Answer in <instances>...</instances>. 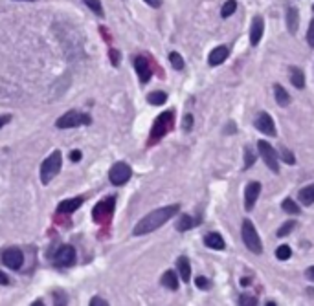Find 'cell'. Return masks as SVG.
Segmentation results:
<instances>
[{
	"instance_id": "obj_1",
	"label": "cell",
	"mask_w": 314,
	"mask_h": 306,
	"mask_svg": "<svg viewBox=\"0 0 314 306\" xmlns=\"http://www.w3.org/2000/svg\"><path fill=\"white\" fill-rule=\"evenodd\" d=\"M178 205H167V207H160L157 211L149 213L147 216H143V218L134 226L133 229V235L136 236H141V235H147V233H153V231H157L160 226H164L167 220H171L178 213Z\"/></svg>"
},
{
	"instance_id": "obj_2",
	"label": "cell",
	"mask_w": 314,
	"mask_h": 306,
	"mask_svg": "<svg viewBox=\"0 0 314 306\" xmlns=\"http://www.w3.org/2000/svg\"><path fill=\"white\" fill-rule=\"evenodd\" d=\"M173 125H175V112L173 110H165V112H162V114L155 119V123H153V128H151L147 145H155V143L160 142L164 136H167V134L171 132Z\"/></svg>"
},
{
	"instance_id": "obj_3",
	"label": "cell",
	"mask_w": 314,
	"mask_h": 306,
	"mask_svg": "<svg viewBox=\"0 0 314 306\" xmlns=\"http://www.w3.org/2000/svg\"><path fill=\"white\" fill-rule=\"evenodd\" d=\"M61 165H63L61 152H59V150H55V152H52V154L42 162V165H40V181H42L44 185H48V183H50V181L54 180L55 176L59 174Z\"/></svg>"
},
{
	"instance_id": "obj_4",
	"label": "cell",
	"mask_w": 314,
	"mask_h": 306,
	"mask_svg": "<svg viewBox=\"0 0 314 306\" xmlns=\"http://www.w3.org/2000/svg\"><path fill=\"white\" fill-rule=\"evenodd\" d=\"M114 207H116V198L109 197L101 200L99 204L94 205L92 209V218H94L96 224H101V226H107L114 215Z\"/></svg>"
},
{
	"instance_id": "obj_5",
	"label": "cell",
	"mask_w": 314,
	"mask_h": 306,
	"mask_svg": "<svg viewBox=\"0 0 314 306\" xmlns=\"http://www.w3.org/2000/svg\"><path fill=\"white\" fill-rule=\"evenodd\" d=\"M90 123H92V119H90L88 114H83V112H78V110H68L55 121V126L57 128H74V126L90 125Z\"/></svg>"
},
{
	"instance_id": "obj_6",
	"label": "cell",
	"mask_w": 314,
	"mask_h": 306,
	"mask_svg": "<svg viewBox=\"0 0 314 306\" xmlns=\"http://www.w3.org/2000/svg\"><path fill=\"white\" fill-rule=\"evenodd\" d=\"M241 235H243L244 246H246L252 253H257V255H259V253L263 252V244H261V238H259V235H257V229L254 228V224H252L250 220H244L243 222Z\"/></svg>"
},
{
	"instance_id": "obj_7",
	"label": "cell",
	"mask_w": 314,
	"mask_h": 306,
	"mask_svg": "<svg viewBox=\"0 0 314 306\" xmlns=\"http://www.w3.org/2000/svg\"><path fill=\"white\" fill-rule=\"evenodd\" d=\"M131 176H133V171H131V167L127 163H123V162L114 163L109 171V180L112 185H123V183H127V181L131 180Z\"/></svg>"
},
{
	"instance_id": "obj_8",
	"label": "cell",
	"mask_w": 314,
	"mask_h": 306,
	"mask_svg": "<svg viewBox=\"0 0 314 306\" xmlns=\"http://www.w3.org/2000/svg\"><path fill=\"white\" fill-rule=\"evenodd\" d=\"M54 264L59 268H70L74 266V262H76V250L68 246V244H64V246H59L54 253Z\"/></svg>"
},
{
	"instance_id": "obj_9",
	"label": "cell",
	"mask_w": 314,
	"mask_h": 306,
	"mask_svg": "<svg viewBox=\"0 0 314 306\" xmlns=\"http://www.w3.org/2000/svg\"><path fill=\"white\" fill-rule=\"evenodd\" d=\"M257 150H259L263 162L267 163V167L272 173H279V163H277V152L272 149V145L267 142H259L257 143Z\"/></svg>"
},
{
	"instance_id": "obj_10",
	"label": "cell",
	"mask_w": 314,
	"mask_h": 306,
	"mask_svg": "<svg viewBox=\"0 0 314 306\" xmlns=\"http://www.w3.org/2000/svg\"><path fill=\"white\" fill-rule=\"evenodd\" d=\"M0 259H2V264L8 266L9 270H20L24 264V253L19 248H8L2 252Z\"/></svg>"
},
{
	"instance_id": "obj_11",
	"label": "cell",
	"mask_w": 314,
	"mask_h": 306,
	"mask_svg": "<svg viewBox=\"0 0 314 306\" xmlns=\"http://www.w3.org/2000/svg\"><path fill=\"white\" fill-rule=\"evenodd\" d=\"M134 68H136V73L140 77V83H143V85L149 83V79L153 77V64L145 55H138L134 59Z\"/></svg>"
},
{
	"instance_id": "obj_12",
	"label": "cell",
	"mask_w": 314,
	"mask_h": 306,
	"mask_svg": "<svg viewBox=\"0 0 314 306\" xmlns=\"http://www.w3.org/2000/svg\"><path fill=\"white\" fill-rule=\"evenodd\" d=\"M261 195V183L259 181H250L246 189H244V207H246V211H252L254 209V205L257 202V198Z\"/></svg>"
},
{
	"instance_id": "obj_13",
	"label": "cell",
	"mask_w": 314,
	"mask_h": 306,
	"mask_svg": "<svg viewBox=\"0 0 314 306\" xmlns=\"http://www.w3.org/2000/svg\"><path fill=\"white\" fill-rule=\"evenodd\" d=\"M263 32H265V20L261 15H255L252 20V30H250V44L257 46L263 39Z\"/></svg>"
},
{
	"instance_id": "obj_14",
	"label": "cell",
	"mask_w": 314,
	"mask_h": 306,
	"mask_svg": "<svg viewBox=\"0 0 314 306\" xmlns=\"http://www.w3.org/2000/svg\"><path fill=\"white\" fill-rule=\"evenodd\" d=\"M255 126H257V130H261V132L267 134V136H275L274 121H272V118L268 116L267 112H259V116L255 119Z\"/></svg>"
},
{
	"instance_id": "obj_15",
	"label": "cell",
	"mask_w": 314,
	"mask_h": 306,
	"mask_svg": "<svg viewBox=\"0 0 314 306\" xmlns=\"http://www.w3.org/2000/svg\"><path fill=\"white\" fill-rule=\"evenodd\" d=\"M83 197H76V198H68V200H63L61 204L57 205V213L61 215H70V213L78 211L79 207L83 205Z\"/></svg>"
},
{
	"instance_id": "obj_16",
	"label": "cell",
	"mask_w": 314,
	"mask_h": 306,
	"mask_svg": "<svg viewBox=\"0 0 314 306\" xmlns=\"http://www.w3.org/2000/svg\"><path fill=\"white\" fill-rule=\"evenodd\" d=\"M228 54H230V52H228L226 46L215 48L212 54H210V57H208V63L212 64V66H219V64H222L228 59Z\"/></svg>"
},
{
	"instance_id": "obj_17",
	"label": "cell",
	"mask_w": 314,
	"mask_h": 306,
	"mask_svg": "<svg viewBox=\"0 0 314 306\" xmlns=\"http://www.w3.org/2000/svg\"><path fill=\"white\" fill-rule=\"evenodd\" d=\"M204 244L208 248H212V250H224V238L219 235V233H208L204 236Z\"/></svg>"
},
{
	"instance_id": "obj_18",
	"label": "cell",
	"mask_w": 314,
	"mask_h": 306,
	"mask_svg": "<svg viewBox=\"0 0 314 306\" xmlns=\"http://www.w3.org/2000/svg\"><path fill=\"white\" fill-rule=\"evenodd\" d=\"M298 24H299V13L296 8H289L287 9V28H289V32L294 35V33L298 32Z\"/></svg>"
},
{
	"instance_id": "obj_19",
	"label": "cell",
	"mask_w": 314,
	"mask_h": 306,
	"mask_svg": "<svg viewBox=\"0 0 314 306\" xmlns=\"http://www.w3.org/2000/svg\"><path fill=\"white\" fill-rule=\"evenodd\" d=\"M198 222H200V218H191L189 215H180L178 220H177V231L184 233V231L191 229L195 224H198Z\"/></svg>"
},
{
	"instance_id": "obj_20",
	"label": "cell",
	"mask_w": 314,
	"mask_h": 306,
	"mask_svg": "<svg viewBox=\"0 0 314 306\" xmlns=\"http://www.w3.org/2000/svg\"><path fill=\"white\" fill-rule=\"evenodd\" d=\"M177 270L180 273L182 281L184 283H189V279H191V266H189V260L186 257H180V259L177 260Z\"/></svg>"
},
{
	"instance_id": "obj_21",
	"label": "cell",
	"mask_w": 314,
	"mask_h": 306,
	"mask_svg": "<svg viewBox=\"0 0 314 306\" xmlns=\"http://www.w3.org/2000/svg\"><path fill=\"white\" fill-rule=\"evenodd\" d=\"M162 284H164L165 288H169V290H178V277H177L173 270H167L162 275Z\"/></svg>"
},
{
	"instance_id": "obj_22",
	"label": "cell",
	"mask_w": 314,
	"mask_h": 306,
	"mask_svg": "<svg viewBox=\"0 0 314 306\" xmlns=\"http://www.w3.org/2000/svg\"><path fill=\"white\" fill-rule=\"evenodd\" d=\"M298 197L303 205H313L314 204V183H311V185H307V187H303V189H299Z\"/></svg>"
},
{
	"instance_id": "obj_23",
	"label": "cell",
	"mask_w": 314,
	"mask_h": 306,
	"mask_svg": "<svg viewBox=\"0 0 314 306\" xmlns=\"http://www.w3.org/2000/svg\"><path fill=\"white\" fill-rule=\"evenodd\" d=\"M291 83L296 88L305 87V75H303L301 68H298V66H292V68H291Z\"/></svg>"
},
{
	"instance_id": "obj_24",
	"label": "cell",
	"mask_w": 314,
	"mask_h": 306,
	"mask_svg": "<svg viewBox=\"0 0 314 306\" xmlns=\"http://www.w3.org/2000/svg\"><path fill=\"white\" fill-rule=\"evenodd\" d=\"M274 92H275V101H277L279 107H287V105L291 103V95H289V92H287L281 85H275Z\"/></svg>"
},
{
	"instance_id": "obj_25",
	"label": "cell",
	"mask_w": 314,
	"mask_h": 306,
	"mask_svg": "<svg viewBox=\"0 0 314 306\" xmlns=\"http://www.w3.org/2000/svg\"><path fill=\"white\" fill-rule=\"evenodd\" d=\"M147 101H149L151 105H155V107L164 105V103L167 101V94H165V92H151V94L147 95Z\"/></svg>"
},
{
	"instance_id": "obj_26",
	"label": "cell",
	"mask_w": 314,
	"mask_h": 306,
	"mask_svg": "<svg viewBox=\"0 0 314 306\" xmlns=\"http://www.w3.org/2000/svg\"><path fill=\"white\" fill-rule=\"evenodd\" d=\"M281 207H283V211H287V213H291V215H298L301 209H299V205L292 200V198H285L283 200V204H281Z\"/></svg>"
},
{
	"instance_id": "obj_27",
	"label": "cell",
	"mask_w": 314,
	"mask_h": 306,
	"mask_svg": "<svg viewBox=\"0 0 314 306\" xmlns=\"http://www.w3.org/2000/svg\"><path fill=\"white\" fill-rule=\"evenodd\" d=\"M237 9V2L236 0H228L226 4L222 6V9H220V15H222V18H228L230 15H234Z\"/></svg>"
},
{
	"instance_id": "obj_28",
	"label": "cell",
	"mask_w": 314,
	"mask_h": 306,
	"mask_svg": "<svg viewBox=\"0 0 314 306\" xmlns=\"http://www.w3.org/2000/svg\"><path fill=\"white\" fill-rule=\"evenodd\" d=\"M298 228V222L296 220H291V222H287V224H283L281 228L277 229V236L283 238V236H287L289 233H292V229Z\"/></svg>"
},
{
	"instance_id": "obj_29",
	"label": "cell",
	"mask_w": 314,
	"mask_h": 306,
	"mask_svg": "<svg viewBox=\"0 0 314 306\" xmlns=\"http://www.w3.org/2000/svg\"><path fill=\"white\" fill-rule=\"evenodd\" d=\"M169 63L173 64L175 70H184V59L180 57V54L171 52V54H169Z\"/></svg>"
},
{
	"instance_id": "obj_30",
	"label": "cell",
	"mask_w": 314,
	"mask_h": 306,
	"mask_svg": "<svg viewBox=\"0 0 314 306\" xmlns=\"http://www.w3.org/2000/svg\"><path fill=\"white\" fill-rule=\"evenodd\" d=\"M291 255H292V250L287 246V244H283V246H279L277 250H275V257L279 260H287V259H291Z\"/></svg>"
},
{
	"instance_id": "obj_31",
	"label": "cell",
	"mask_w": 314,
	"mask_h": 306,
	"mask_svg": "<svg viewBox=\"0 0 314 306\" xmlns=\"http://www.w3.org/2000/svg\"><path fill=\"white\" fill-rule=\"evenodd\" d=\"M85 4L88 6V9H92L96 15H99L101 17L103 15V6H101V2L99 0H83Z\"/></svg>"
},
{
	"instance_id": "obj_32",
	"label": "cell",
	"mask_w": 314,
	"mask_h": 306,
	"mask_svg": "<svg viewBox=\"0 0 314 306\" xmlns=\"http://www.w3.org/2000/svg\"><path fill=\"white\" fill-rule=\"evenodd\" d=\"M244 158H246V162H244V169H250L257 156L254 154V149H252V147H246V149H244Z\"/></svg>"
},
{
	"instance_id": "obj_33",
	"label": "cell",
	"mask_w": 314,
	"mask_h": 306,
	"mask_svg": "<svg viewBox=\"0 0 314 306\" xmlns=\"http://www.w3.org/2000/svg\"><path fill=\"white\" fill-rule=\"evenodd\" d=\"M281 158H283V162H285V163H289V165L296 163V158H294V154H292L289 149H285V147L281 149Z\"/></svg>"
},
{
	"instance_id": "obj_34",
	"label": "cell",
	"mask_w": 314,
	"mask_h": 306,
	"mask_svg": "<svg viewBox=\"0 0 314 306\" xmlns=\"http://www.w3.org/2000/svg\"><path fill=\"white\" fill-rule=\"evenodd\" d=\"M195 284H196V288H200V290H210V286H212V283H210L206 277H202V275L196 277Z\"/></svg>"
},
{
	"instance_id": "obj_35",
	"label": "cell",
	"mask_w": 314,
	"mask_h": 306,
	"mask_svg": "<svg viewBox=\"0 0 314 306\" xmlns=\"http://www.w3.org/2000/svg\"><path fill=\"white\" fill-rule=\"evenodd\" d=\"M182 128H184L186 132H191V128H193V116H191V114H186V118L182 121Z\"/></svg>"
},
{
	"instance_id": "obj_36",
	"label": "cell",
	"mask_w": 314,
	"mask_h": 306,
	"mask_svg": "<svg viewBox=\"0 0 314 306\" xmlns=\"http://www.w3.org/2000/svg\"><path fill=\"white\" fill-rule=\"evenodd\" d=\"M55 305H68V297L64 295L63 291H54Z\"/></svg>"
},
{
	"instance_id": "obj_37",
	"label": "cell",
	"mask_w": 314,
	"mask_h": 306,
	"mask_svg": "<svg viewBox=\"0 0 314 306\" xmlns=\"http://www.w3.org/2000/svg\"><path fill=\"white\" fill-rule=\"evenodd\" d=\"M109 55H110V63L114 64V66H118V64H119V59H121V57H119V52H118V50H110Z\"/></svg>"
},
{
	"instance_id": "obj_38",
	"label": "cell",
	"mask_w": 314,
	"mask_h": 306,
	"mask_svg": "<svg viewBox=\"0 0 314 306\" xmlns=\"http://www.w3.org/2000/svg\"><path fill=\"white\" fill-rule=\"evenodd\" d=\"M239 305H243V306H254V305H257V301L254 297H246V295H243V297L239 299Z\"/></svg>"
},
{
	"instance_id": "obj_39",
	"label": "cell",
	"mask_w": 314,
	"mask_h": 306,
	"mask_svg": "<svg viewBox=\"0 0 314 306\" xmlns=\"http://www.w3.org/2000/svg\"><path fill=\"white\" fill-rule=\"evenodd\" d=\"M307 40H309V44L314 48V20L311 22V26H309V32H307Z\"/></svg>"
},
{
	"instance_id": "obj_40",
	"label": "cell",
	"mask_w": 314,
	"mask_h": 306,
	"mask_svg": "<svg viewBox=\"0 0 314 306\" xmlns=\"http://www.w3.org/2000/svg\"><path fill=\"white\" fill-rule=\"evenodd\" d=\"M107 305L109 303L101 297H92V301H90V306H107Z\"/></svg>"
},
{
	"instance_id": "obj_41",
	"label": "cell",
	"mask_w": 314,
	"mask_h": 306,
	"mask_svg": "<svg viewBox=\"0 0 314 306\" xmlns=\"http://www.w3.org/2000/svg\"><path fill=\"white\" fill-rule=\"evenodd\" d=\"M81 156H83V154H81V150H72L70 152L72 162H81Z\"/></svg>"
},
{
	"instance_id": "obj_42",
	"label": "cell",
	"mask_w": 314,
	"mask_h": 306,
	"mask_svg": "<svg viewBox=\"0 0 314 306\" xmlns=\"http://www.w3.org/2000/svg\"><path fill=\"white\" fill-rule=\"evenodd\" d=\"M147 4H149L151 8H160L162 6V0H145Z\"/></svg>"
},
{
	"instance_id": "obj_43",
	"label": "cell",
	"mask_w": 314,
	"mask_h": 306,
	"mask_svg": "<svg viewBox=\"0 0 314 306\" xmlns=\"http://www.w3.org/2000/svg\"><path fill=\"white\" fill-rule=\"evenodd\" d=\"M305 275H307V279H311V281H313V283H314V266L307 268Z\"/></svg>"
},
{
	"instance_id": "obj_44",
	"label": "cell",
	"mask_w": 314,
	"mask_h": 306,
	"mask_svg": "<svg viewBox=\"0 0 314 306\" xmlns=\"http://www.w3.org/2000/svg\"><path fill=\"white\" fill-rule=\"evenodd\" d=\"M0 284H4V286L9 284V277L6 273H2V271H0Z\"/></svg>"
},
{
	"instance_id": "obj_45",
	"label": "cell",
	"mask_w": 314,
	"mask_h": 306,
	"mask_svg": "<svg viewBox=\"0 0 314 306\" xmlns=\"http://www.w3.org/2000/svg\"><path fill=\"white\" fill-rule=\"evenodd\" d=\"M9 116H2V118H0V128H2V126L6 125V123H9Z\"/></svg>"
},
{
	"instance_id": "obj_46",
	"label": "cell",
	"mask_w": 314,
	"mask_h": 306,
	"mask_svg": "<svg viewBox=\"0 0 314 306\" xmlns=\"http://www.w3.org/2000/svg\"><path fill=\"white\" fill-rule=\"evenodd\" d=\"M26 2H33V0H26Z\"/></svg>"
},
{
	"instance_id": "obj_47",
	"label": "cell",
	"mask_w": 314,
	"mask_h": 306,
	"mask_svg": "<svg viewBox=\"0 0 314 306\" xmlns=\"http://www.w3.org/2000/svg\"><path fill=\"white\" fill-rule=\"evenodd\" d=\"M313 9H314V6H313Z\"/></svg>"
}]
</instances>
